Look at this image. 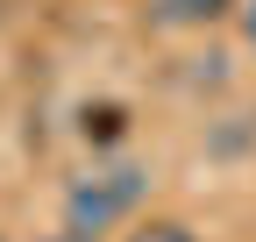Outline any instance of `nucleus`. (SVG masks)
Returning <instances> with one entry per match:
<instances>
[{"label":"nucleus","mask_w":256,"mask_h":242,"mask_svg":"<svg viewBox=\"0 0 256 242\" xmlns=\"http://www.w3.org/2000/svg\"><path fill=\"white\" fill-rule=\"evenodd\" d=\"M150 200V171L142 164H107V171H86L72 178V192H64V228H78V235H107L121 228L136 206Z\"/></svg>","instance_id":"obj_1"},{"label":"nucleus","mask_w":256,"mask_h":242,"mask_svg":"<svg viewBox=\"0 0 256 242\" xmlns=\"http://www.w3.org/2000/svg\"><path fill=\"white\" fill-rule=\"evenodd\" d=\"M164 28H200V22H214V14H228V0H156L150 8Z\"/></svg>","instance_id":"obj_2"},{"label":"nucleus","mask_w":256,"mask_h":242,"mask_svg":"<svg viewBox=\"0 0 256 242\" xmlns=\"http://www.w3.org/2000/svg\"><path fill=\"white\" fill-rule=\"evenodd\" d=\"M78 128H86V142H114L121 136V107H86Z\"/></svg>","instance_id":"obj_3"},{"label":"nucleus","mask_w":256,"mask_h":242,"mask_svg":"<svg viewBox=\"0 0 256 242\" xmlns=\"http://www.w3.org/2000/svg\"><path fill=\"white\" fill-rule=\"evenodd\" d=\"M136 242H206V235H192L185 221H142V228H136Z\"/></svg>","instance_id":"obj_4"},{"label":"nucleus","mask_w":256,"mask_h":242,"mask_svg":"<svg viewBox=\"0 0 256 242\" xmlns=\"http://www.w3.org/2000/svg\"><path fill=\"white\" fill-rule=\"evenodd\" d=\"M36 242H100V235H78V228H57V235H36Z\"/></svg>","instance_id":"obj_5"},{"label":"nucleus","mask_w":256,"mask_h":242,"mask_svg":"<svg viewBox=\"0 0 256 242\" xmlns=\"http://www.w3.org/2000/svg\"><path fill=\"white\" fill-rule=\"evenodd\" d=\"M242 28H249V43H256V0H249V8H242Z\"/></svg>","instance_id":"obj_6"},{"label":"nucleus","mask_w":256,"mask_h":242,"mask_svg":"<svg viewBox=\"0 0 256 242\" xmlns=\"http://www.w3.org/2000/svg\"><path fill=\"white\" fill-rule=\"evenodd\" d=\"M0 242H8V235H0Z\"/></svg>","instance_id":"obj_7"}]
</instances>
